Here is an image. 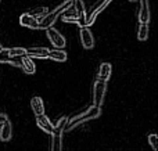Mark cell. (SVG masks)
I'll return each mask as SVG.
<instances>
[{
  "label": "cell",
  "instance_id": "obj_1",
  "mask_svg": "<svg viewBox=\"0 0 158 151\" xmlns=\"http://www.w3.org/2000/svg\"><path fill=\"white\" fill-rule=\"evenodd\" d=\"M72 6H74V14H69L64 11L61 14V19L63 22L67 24H78L79 27H85L86 25V10H85L83 0H72Z\"/></svg>",
  "mask_w": 158,
  "mask_h": 151
},
{
  "label": "cell",
  "instance_id": "obj_2",
  "mask_svg": "<svg viewBox=\"0 0 158 151\" xmlns=\"http://www.w3.org/2000/svg\"><path fill=\"white\" fill-rule=\"evenodd\" d=\"M100 114H101L100 107H97V105H92V107H89L87 110L82 111L81 114H78V115L69 118L68 121H67V125H65L64 132H65V130L74 129V128H77L78 125L83 124V122H86V121H92V119L98 118V116H100Z\"/></svg>",
  "mask_w": 158,
  "mask_h": 151
},
{
  "label": "cell",
  "instance_id": "obj_3",
  "mask_svg": "<svg viewBox=\"0 0 158 151\" xmlns=\"http://www.w3.org/2000/svg\"><path fill=\"white\" fill-rule=\"evenodd\" d=\"M71 7H72V0H65V2H63L58 7H56L53 11L46 13L39 19V29H46V28H49V27H53L58 17H60L64 11L69 10Z\"/></svg>",
  "mask_w": 158,
  "mask_h": 151
},
{
  "label": "cell",
  "instance_id": "obj_4",
  "mask_svg": "<svg viewBox=\"0 0 158 151\" xmlns=\"http://www.w3.org/2000/svg\"><path fill=\"white\" fill-rule=\"evenodd\" d=\"M106 89H107V82L101 79H97L93 85V105H97V107H101L103 105V100L104 96H106Z\"/></svg>",
  "mask_w": 158,
  "mask_h": 151
},
{
  "label": "cell",
  "instance_id": "obj_5",
  "mask_svg": "<svg viewBox=\"0 0 158 151\" xmlns=\"http://www.w3.org/2000/svg\"><path fill=\"white\" fill-rule=\"evenodd\" d=\"M44 31H46L47 39L50 40V43H52L53 46H56L57 49H63V47L65 46V38H64L57 29H54L53 27H49Z\"/></svg>",
  "mask_w": 158,
  "mask_h": 151
},
{
  "label": "cell",
  "instance_id": "obj_6",
  "mask_svg": "<svg viewBox=\"0 0 158 151\" xmlns=\"http://www.w3.org/2000/svg\"><path fill=\"white\" fill-rule=\"evenodd\" d=\"M79 36H81V43L85 49H93L94 47V38H93L92 31L89 29V27H79Z\"/></svg>",
  "mask_w": 158,
  "mask_h": 151
},
{
  "label": "cell",
  "instance_id": "obj_7",
  "mask_svg": "<svg viewBox=\"0 0 158 151\" xmlns=\"http://www.w3.org/2000/svg\"><path fill=\"white\" fill-rule=\"evenodd\" d=\"M111 2H112V0H100V2H98L97 4L93 7L92 14H90L89 17H86V27H90V25L94 24V21H96V18L98 17V14H100L101 11H103Z\"/></svg>",
  "mask_w": 158,
  "mask_h": 151
},
{
  "label": "cell",
  "instance_id": "obj_8",
  "mask_svg": "<svg viewBox=\"0 0 158 151\" xmlns=\"http://www.w3.org/2000/svg\"><path fill=\"white\" fill-rule=\"evenodd\" d=\"M19 24H21V27L29 28V29H39V19L31 13L21 14V17H19Z\"/></svg>",
  "mask_w": 158,
  "mask_h": 151
},
{
  "label": "cell",
  "instance_id": "obj_9",
  "mask_svg": "<svg viewBox=\"0 0 158 151\" xmlns=\"http://www.w3.org/2000/svg\"><path fill=\"white\" fill-rule=\"evenodd\" d=\"M19 68L28 75H33L36 72V65H35V63H33L32 57H29V55H27V54L19 58Z\"/></svg>",
  "mask_w": 158,
  "mask_h": 151
},
{
  "label": "cell",
  "instance_id": "obj_10",
  "mask_svg": "<svg viewBox=\"0 0 158 151\" xmlns=\"http://www.w3.org/2000/svg\"><path fill=\"white\" fill-rule=\"evenodd\" d=\"M36 125H38L39 129H42L43 132L52 135L53 130H54V125L50 122V119L47 118L44 114H40V115H36Z\"/></svg>",
  "mask_w": 158,
  "mask_h": 151
},
{
  "label": "cell",
  "instance_id": "obj_11",
  "mask_svg": "<svg viewBox=\"0 0 158 151\" xmlns=\"http://www.w3.org/2000/svg\"><path fill=\"white\" fill-rule=\"evenodd\" d=\"M13 137V126L8 118H6L2 122V128H0V140L2 141H8Z\"/></svg>",
  "mask_w": 158,
  "mask_h": 151
},
{
  "label": "cell",
  "instance_id": "obj_12",
  "mask_svg": "<svg viewBox=\"0 0 158 151\" xmlns=\"http://www.w3.org/2000/svg\"><path fill=\"white\" fill-rule=\"evenodd\" d=\"M139 22L140 24H148L150 21V8H148V0H140V8H139Z\"/></svg>",
  "mask_w": 158,
  "mask_h": 151
},
{
  "label": "cell",
  "instance_id": "obj_13",
  "mask_svg": "<svg viewBox=\"0 0 158 151\" xmlns=\"http://www.w3.org/2000/svg\"><path fill=\"white\" fill-rule=\"evenodd\" d=\"M27 55L32 58H49V49L47 47H31V49H27Z\"/></svg>",
  "mask_w": 158,
  "mask_h": 151
},
{
  "label": "cell",
  "instance_id": "obj_14",
  "mask_svg": "<svg viewBox=\"0 0 158 151\" xmlns=\"http://www.w3.org/2000/svg\"><path fill=\"white\" fill-rule=\"evenodd\" d=\"M111 72H112V67L110 63H101L100 64V68H98V79L104 80V82H107V80L111 78Z\"/></svg>",
  "mask_w": 158,
  "mask_h": 151
},
{
  "label": "cell",
  "instance_id": "obj_15",
  "mask_svg": "<svg viewBox=\"0 0 158 151\" xmlns=\"http://www.w3.org/2000/svg\"><path fill=\"white\" fill-rule=\"evenodd\" d=\"M31 108H32L33 114L35 115H40V114H44V104H43V100L40 97L35 96L31 99Z\"/></svg>",
  "mask_w": 158,
  "mask_h": 151
},
{
  "label": "cell",
  "instance_id": "obj_16",
  "mask_svg": "<svg viewBox=\"0 0 158 151\" xmlns=\"http://www.w3.org/2000/svg\"><path fill=\"white\" fill-rule=\"evenodd\" d=\"M49 58L53 61H57V63H64L67 61V53L60 49L49 50Z\"/></svg>",
  "mask_w": 158,
  "mask_h": 151
},
{
  "label": "cell",
  "instance_id": "obj_17",
  "mask_svg": "<svg viewBox=\"0 0 158 151\" xmlns=\"http://www.w3.org/2000/svg\"><path fill=\"white\" fill-rule=\"evenodd\" d=\"M61 149H63V135L52 133V150L60 151Z\"/></svg>",
  "mask_w": 158,
  "mask_h": 151
},
{
  "label": "cell",
  "instance_id": "obj_18",
  "mask_svg": "<svg viewBox=\"0 0 158 151\" xmlns=\"http://www.w3.org/2000/svg\"><path fill=\"white\" fill-rule=\"evenodd\" d=\"M148 38V24H140L137 29V39L139 40H147Z\"/></svg>",
  "mask_w": 158,
  "mask_h": 151
},
{
  "label": "cell",
  "instance_id": "obj_19",
  "mask_svg": "<svg viewBox=\"0 0 158 151\" xmlns=\"http://www.w3.org/2000/svg\"><path fill=\"white\" fill-rule=\"evenodd\" d=\"M148 143H150V146L153 147L154 151H158V135L156 133H151V135H148Z\"/></svg>",
  "mask_w": 158,
  "mask_h": 151
},
{
  "label": "cell",
  "instance_id": "obj_20",
  "mask_svg": "<svg viewBox=\"0 0 158 151\" xmlns=\"http://www.w3.org/2000/svg\"><path fill=\"white\" fill-rule=\"evenodd\" d=\"M46 13H47V7H39V8H36V10L33 11V13H31V14H33V15H35L38 19H40Z\"/></svg>",
  "mask_w": 158,
  "mask_h": 151
},
{
  "label": "cell",
  "instance_id": "obj_21",
  "mask_svg": "<svg viewBox=\"0 0 158 151\" xmlns=\"http://www.w3.org/2000/svg\"><path fill=\"white\" fill-rule=\"evenodd\" d=\"M6 118H7V115H6V114H3V112H0V124H2Z\"/></svg>",
  "mask_w": 158,
  "mask_h": 151
},
{
  "label": "cell",
  "instance_id": "obj_22",
  "mask_svg": "<svg viewBox=\"0 0 158 151\" xmlns=\"http://www.w3.org/2000/svg\"><path fill=\"white\" fill-rule=\"evenodd\" d=\"M2 49H3V47H2V46H0V51H2Z\"/></svg>",
  "mask_w": 158,
  "mask_h": 151
},
{
  "label": "cell",
  "instance_id": "obj_23",
  "mask_svg": "<svg viewBox=\"0 0 158 151\" xmlns=\"http://www.w3.org/2000/svg\"><path fill=\"white\" fill-rule=\"evenodd\" d=\"M131 2H135V0H131Z\"/></svg>",
  "mask_w": 158,
  "mask_h": 151
}]
</instances>
